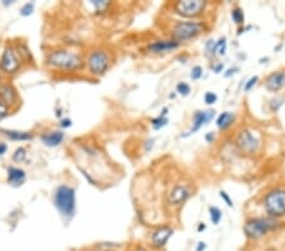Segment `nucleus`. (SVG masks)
I'll return each mask as SVG.
<instances>
[{"label":"nucleus","instance_id":"obj_24","mask_svg":"<svg viewBox=\"0 0 285 251\" xmlns=\"http://www.w3.org/2000/svg\"><path fill=\"white\" fill-rule=\"evenodd\" d=\"M209 218H211L212 223L214 226L219 225L222 221V211L218 207L211 206L209 207Z\"/></svg>","mask_w":285,"mask_h":251},{"label":"nucleus","instance_id":"obj_14","mask_svg":"<svg viewBox=\"0 0 285 251\" xmlns=\"http://www.w3.org/2000/svg\"><path fill=\"white\" fill-rule=\"evenodd\" d=\"M264 87L271 93L282 90L283 88H285V69L274 71V72L267 75L264 80Z\"/></svg>","mask_w":285,"mask_h":251},{"label":"nucleus","instance_id":"obj_6","mask_svg":"<svg viewBox=\"0 0 285 251\" xmlns=\"http://www.w3.org/2000/svg\"><path fill=\"white\" fill-rule=\"evenodd\" d=\"M85 64L89 69L90 74L94 76H103L108 72L112 66V55L110 52L104 49L93 50L88 55Z\"/></svg>","mask_w":285,"mask_h":251},{"label":"nucleus","instance_id":"obj_10","mask_svg":"<svg viewBox=\"0 0 285 251\" xmlns=\"http://www.w3.org/2000/svg\"><path fill=\"white\" fill-rule=\"evenodd\" d=\"M192 196L193 189L190 185L178 183L170 189L169 194H167V202H169L170 206L180 207L183 206L184 203L189 199Z\"/></svg>","mask_w":285,"mask_h":251},{"label":"nucleus","instance_id":"obj_26","mask_svg":"<svg viewBox=\"0 0 285 251\" xmlns=\"http://www.w3.org/2000/svg\"><path fill=\"white\" fill-rule=\"evenodd\" d=\"M27 159V150L24 147H18L14 151V154L12 155V160L14 161V162H23V161L26 160Z\"/></svg>","mask_w":285,"mask_h":251},{"label":"nucleus","instance_id":"obj_31","mask_svg":"<svg viewBox=\"0 0 285 251\" xmlns=\"http://www.w3.org/2000/svg\"><path fill=\"white\" fill-rule=\"evenodd\" d=\"M202 76H203V68L202 66H199V65H196V66L192 69V71H190V77H192L193 80H199Z\"/></svg>","mask_w":285,"mask_h":251},{"label":"nucleus","instance_id":"obj_16","mask_svg":"<svg viewBox=\"0 0 285 251\" xmlns=\"http://www.w3.org/2000/svg\"><path fill=\"white\" fill-rule=\"evenodd\" d=\"M65 140V133L62 131H48L41 135V141L47 147H57Z\"/></svg>","mask_w":285,"mask_h":251},{"label":"nucleus","instance_id":"obj_36","mask_svg":"<svg viewBox=\"0 0 285 251\" xmlns=\"http://www.w3.org/2000/svg\"><path fill=\"white\" fill-rule=\"evenodd\" d=\"M60 126H61V128H69L72 126V121L70 118H62L60 119Z\"/></svg>","mask_w":285,"mask_h":251},{"label":"nucleus","instance_id":"obj_35","mask_svg":"<svg viewBox=\"0 0 285 251\" xmlns=\"http://www.w3.org/2000/svg\"><path fill=\"white\" fill-rule=\"evenodd\" d=\"M9 116V107L5 106V104L0 100V122L5 119L7 117Z\"/></svg>","mask_w":285,"mask_h":251},{"label":"nucleus","instance_id":"obj_39","mask_svg":"<svg viewBox=\"0 0 285 251\" xmlns=\"http://www.w3.org/2000/svg\"><path fill=\"white\" fill-rule=\"evenodd\" d=\"M8 151V145L5 142H0V155H5Z\"/></svg>","mask_w":285,"mask_h":251},{"label":"nucleus","instance_id":"obj_27","mask_svg":"<svg viewBox=\"0 0 285 251\" xmlns=\"http://www.w3.org/2000/svg\"><path fill=\"white\" fill-rule=\"evenodd\" d=\"M177 93L183 95V97H188L192 93V87L188 83H185V81H180L177 85Z\"/></svg>","mask_w":285,"mask_h":251},{"label":"nucleus","instance_id":"obj_8","mask_svg":"<svg viewBox=\"0 0 285 251\" xmlns=\"http://www.w3.org/2000/svg\"><path fill=\"white\" fill-rule=\"evenodd\" d=\"M207 7H208V1L204 0H181L174 4V10L178 16L190 20L202 16Z\"/></svg>","mask_w":285,"mask_h":251},{"label":"nucleus","instance_id":"obj_33","mask_svg":"<svg viewBox=\"0 0 285 251\" xmlns=\"http://www.w3.org/2000/svg\"><path fill=\"white\" fill-rule=\"evenodd\" d=\"M33 9H35V4L33 3H27L24 4L20 9V16L28 17L33 13Z\"/></svg>","mask_w":285,"mask_h":251},{"label":"nucleus","instance_id":"obj_9","mask_svg":"<svg viewBox=\"0 0 285 251\" xmlns=\"http://www.w3.org/2000/svg\"><path fill=\"white\" fill-rule=\"evenodd\" d=\"M22 60H20L16 47L8 45L1 52L0 56V69L1 72L7 75H14L22 68Z\"/></svg>","mask_w":285,"mask_h":251},{"label":"nucleus","instance_id":"obj_37","mask_svg":"<svg viewBox=\"0 0 285 251\" xmlns=\"http://www.w3.org/2000/svg\"><path fill=\"white\" fill-rule=\"evenodd\" d=\"M215 140V135L213 132H208L205 135V141L208 142V143H213V141Z\"/></svg>","mask_w":285,"mask_h":251},{"label":"nucleus","instance_id":"obj_30","mask_svg":"<svg viewBox=\"0 0 285 251\" xmlns=\"http://www.w3.org/2000/svg\"><path fill=\"white\" fill-rule=\"evenodd\" d=\"M257 83H259V76H257V75H253V76H251L250 79L245 83L244 90L246 91V93H249L250 90H252L253 87H255Z\"/></svg>","mask_w":285,"mask_h":251},{"label":"nucleus","instance_id":"obj_17","mask_svg":"<svg viewBox=\"0 0 285 251\" xmlns=\"http://www.w3.org/2000/svg\"><path fill=\"white\" fill-rule=\"evenodd\" d=\"M236 122V114L233 112H223L215 119V126L219 131H227Z\"/></svg>","mask_w":285,"mask_h":251},{"label":"nucleus","instance_id":"obj_21","mask_svg":"<svg viewBox=\"0 0 285 251\" xmlns=\"http://www.w3.org/2000/svg\"><path fill=\"white\" fill-rule=\"evenodd\" d=\"M17 52H18V55H19L20 60H22L23 62H29L32 61V54H31V51H29L28 46L24 43V42H20V43H18L16 47Z\"/></svg>","mask_w":285,"mask_h":251},{"label":"nucleus","instance_id":"obj_1","mask_svg":"<svg viewBox=\"0 0 285 251\" xmlns=\"http://www.w3.org/2000/svg\"><path fill=\"white\" fill-rule=\"evenodd\" d=\"M46 65L48 68L61 71H77L84 68L83 56L79 52L68 49L52 50L46 56Z\"/></svg>","mask_w":285,"mask_h":251},{"label":"nucleus","instance_id":"obj_13","mask_svg":"<svg viewBox=\"0 0 285 251\" xmlns=\"http://www.w3.org/2000/svg\"><path fill=\"white\" fill-rule=\"evenodd\" d=\"M180 47V43L177 41L169 38V39H157V41L151 42L146 47V51L154 55H161V54H167V52L175 51Z\"/></svg>","mask_w":285,"mask_h":251},{"label":"nucleus","instance_id":"obj_15","mask_svg":"<svg viewBox=\"0 0 285 251\" xmlns=\"http://www.w3.org/2000/svg\"><path fill=\"white\" fill-rule=\"evenodd\" d=\"M18 93L17 89L10 83H0V100L5 106L12 107L18 103Z\"/></svg>","mask_w":285,"mask_h":251},{"label":"nucleus","instance_id":"obj_23","mask_svg":"<svg viewBox=\"0 0 285 251\" xmlns=\"http://www.w3.org/2000/svg\"><path fill=\"white\" fill-rule=\"evenodd\" d=\"M232 20H233L237 26H244L245 24V13L242 8L240 7H234L231 12Z\"/></svg>","mask_w":285,"mask_h":251},{"label":"nucleus","instance_id":"obj_44","mask_svg":"<svg viewBox=\"0 0 285 251\" xmlns=\"http://www.w3.org/2000/svg\"><path fill=\"white\" fill-rule=\"evenodd\" d=\"M0 83H1V69H0Z\"/></svg>","mask_w":285,"mask_h":251},{"label":"nucleus","instance_id":"obj_43","mask_svg":"<svg viewBox=\"0 0 285 251\" xmlns=\"http://www.w3.org/2000/svg\"><path fill=\"white\" fill-rule=\"evenodd\" d=\"M133 251H148V250L146 248H143V246H137V248H136Z\"/></svg>","mask_w":285,"mask_h":251},{"label":"nucleus","instance_id":"obj_11","mask_svg":"<svg viewBox=\"0 0 285 251\" xmlns=\"http://www.w3.org/2000/svg\"><path fill=\"white\" fill-rule=\"evenodd\" d=\"M174 229L170 226H160L151 232L150 235V246L155 250H161L167 245L170 238L173 237Z\"/></svg>","mask_w":285,"mask_h":251},{"label":"nucleus","instance_id":"obj_18","mask_svg":"<svg viewBox=\"0 0 285 251\" xmlns=\"http://www.w3.org/2000/svg\"><path fill=\"white\" fill-rule=\"evenodd\" d=\"M8 183L12 184V185H16V187H18V185H22L23 183H24V180H26V171L23 170V169H20V167H17V166H9L8 167Z\"/></svg>","mask_w":285,"mask_h":251},{"label":"nucleus","instance_id":"obj_7","mask_svg":"<svg viewBox=\"0 0 285 251\" xmlns=\"http://www.w3.org/2000/svg\"><path fill=\"white\" fill-rule=\"evenodd\" d=\"M234 145L238 151L245 155H255L261 148V141L255 133L249 128L241 129L234 139Z\"/></svg>","mask_w":285,"mask_h":251},{"label":"nucleus","instance_id":"obj_40","mask_svg":"<svg viewBox=\"0 0 285 251\" xmlns=\"http://www.w3.org/2000/svg\"><path fill=\"white\" fill-rule=\"evenodd\" d=\"M223 64H222V62H219V64H217V65H214V66H213V71H214L215 74H219V72H222V70H223Z\"/></svg>","mask_w":285,"mask_h":251},{"label":"nucleus","instance_id":"obj_2","mask_svg":"<svg viewBox=\"0 0 285 251\" xmlns=\"http://www.w3.org/2000/svg\"><path fill=\"white\" fill-rule=\"evenodd\" d=\"M207 29H208L207 23L203 20H180L174 24L170 31V36H171V39L181 45L184 42H189L199 37Z\"/></svg>","mask_w":285,"mask_h":251},{"label":"nucleus","instance_id":"obj_28","mask_svg":"<svg viewBox=\"0 0 285 251\" xmlns=\"http://www.w3.org/2000/svg\"><path fill=\"white\" fill-rule=\"evenodd\" d=\"M205 54L209 57L217 55V45H215V41L213 38L207 41V43H205Z\"/></svg>","mask_w":285,"mask_h":251},{"label":"nucleus","instance_id":"obj_29","mask_svg":"<svg viewBox=\"0 0 285 251\" xmlns=\"http://www.w3.org/2000/svg\"><path fill=\"white\" fill-rule=\"evenodd\" d=\"M215 45H217V55L223 56L227 51V38L221 37L218 41H215Z\"/></svg>","mask_w":285,"mask_h":251},{"label":"nucleus","instance_id":"obj_42","mask_svg":"<svg viewBox=\"0 0 285 251\" xmlns=\"http://www.w3.org/2000/svg\"><path fill=\"white\" fill-rule=\"evenodd\" d=\"M205 229H207V226H205V223H199V226H198V232L204 231Z\"/></svg>","mask_w":285,"mask_h":251},{"label":"nucleus","instance_id":"obj_19","mask_svg":"<svg viewBox=\"0 0 285 251\" xmlns=\"http://www.w3.org/2000/svg\"><path fill=\"white\" fill-rule=\"evenodd\" d=\"M0 132L3 133L7 139L10 141H31L33 139L32 132L27 131H18V129H0Z\"/></svg>","mask_w":285,"mask_h":251},{"label":"nucleus","instance_id":"obj_34","mask_svg":"<svg viewBox=\"0 0 285 251\" xmlns=\"http://www.w3.org/2000/svg\"><path fill=\"white\" fill-rule=\"evenodd\" d=\"M219 197L222 198V200H223L226 204H227L230 208H232L233 207V200H232V198L230 197V194L227 193V192H224V190H219Z\"/></svg>","mask_w":285,"mask_h":251},{"label":"nucleus","instance_id":"obj_32","mask_svg":"<svg viewBox=\"0 0 285 251\" xmlns=\"http://www.w3.org/2000/svg\"><path fill=\"white\" fill-rule=\"evenodd\" d=\"M217 100H218L217 94L213 93V91H207V93L204 94V103L205 104L212 106V104H214Z\"/></svg>","mask_w":285,"mask_h":251},{"label":"nucleus","instance_id":"obj_12","mask_svg":"<svg viewBox=\"0 0 285 251\" xmlns=\"http://www.w3.org/2000/svg\"><path fill=\"white\" fill-rule=\"evenodd\" d=\"M215 112L213 109L208 110H196L194 114H193V121H192V128L186 132V135L181 136V137H188L190 135H194L196 132H198L199 129L202 128L203 126L208 125L212 119L214 118Z\"/></svg>","mask_w":285,"mask_h":251},{"label":"nucleus","instance_id":"obj_5","mask_svg":"<svg viewBox=\"0 0 285 251\" xmlns=\"http://www.w3.org/2000/svg\"><path fill=\"white\" fill-rule=\"evenodd\" d=\"M263 206L267 217L279 219L285 216V188H272L265 194Z\"/></svg>","mask_w":285,"mask_h":251},{"label":"nucleus","instance_id":"obj_20","mask_svg":"<svg viewBox=\"0 0 285 251\" xmlns=\"http://www.w3.org/2000/svg\"><path fill=\"white\" fill-rule=\"evenodd\" d=\"M167 112H169V108H163L162 112L160 113V116L156 117V118L151 119V125L154 127V129H161L162 127L169 123V118H167Z\"/></svg>","mask_w":285,"mask_h":251},{"label":"nucleus","instance_id":"obj_38","mask_svg":"<svg viewBox=\"0 0 285 251\" xmlns=\"http://www.w3.org/2000/svg\"><path fill=\"white\" fill-rule=\"evenodd\" d=\"M207 249V244L204 241H199L196 246V251H205Z\"/></svg>","mask_w":285,"mask_h":251},{"label":"nucleus","instance_id":"obj_3","mask_svg":"<svg viewBox=\"0 0 285 251\" xmlns=\"http://www.w3.org/2000/svg\"><path fill=\"white\" fill-rule=\"evenodd\" d=\"M282 223L271 217H251L244 223V233L250 240H260L269 232L275 231Z\"/></svg>","mask_w":285,"mask_h":251},{"label":"nucleus","instance_id":"obj_22","mask_svg":"<svg viewBox=\"0 0 285 251\" xmlns=\"http://www.w3.org/2000/svg\"><path fill=\"white\" fill-rule=\"evenodd\" d=\"M121 248V244H116V242H99L95 244L94 246L89 249V251H114L117 249Z\"/></svg>","mask_w":285,"mask_h":251},{"label":"nucleus","instance_id":"obj_41","mask_svg":"<svg viewBox=\"0 0 285 251\" xmlns=\"http://www.w3.org/2000/svg\"><path fill=\"white\" fill-rule=\"evenodd\" d=\"M240 70V69L237 68V66H236V68H232V69H230V70L227 71V72H226V74H224V76L226 77H230V76H232V75L233 74H236V71H238Z\"/></svg>","mask_w":285,"mask_h":251},{"label":"nucleus","instance_id":"obj_4","mask_svg":"<svg viewBox=\"0 0 285 251\" xmlns=\"http://www.w3.org/2000/svg\"><path fill=\"white\" fill-rule=\"evenodd\" d=\"M53 203L62 217L68 219L72 218L76 209V194L74 188L69 187L66 184L58 185L54 192Z\"/></svg>","mask_w":285,"mask_h":251},{"label":"nucleus","instance_id":"obj_25","mask_svg":"<svg viewBox=\"0 0 285 251\" xmlns=\"http://www.w3.org/2000/svg\"><path fill=\"white\" fill-rule=\"evenodd\" d=\"M91 7L95 9V12H98V13H104L106 10H108L109 8H110V1H102V0H93L91 1Z\"/></svg>","mask_w":285,"mask_h":251}]
</instances>
